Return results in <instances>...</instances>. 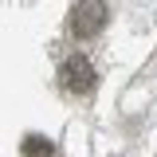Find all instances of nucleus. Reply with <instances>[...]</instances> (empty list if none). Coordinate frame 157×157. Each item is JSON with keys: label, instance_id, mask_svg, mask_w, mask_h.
<instances>
[{"label": "nucleus", "instance_id": "7ed1b4c3", "mask_svg": "<svg viewBox=\"0 0 157 157\" xmlns=\"http://www.w3.org/2000/svg\"><path fill=\"white\" fill-rule=\"evenodd\" d=\"M24 157H59V153H55V145L47 137L32 134V137H24Z\"/></svg>", "mask_w": 157, "mask_h": 157}, {"label": "nucleus", "instance_id": "f257e3e1", "mask_svg": "<svg viewBox=\"0 0 157 157\" xmlns=\"http://www.w3.org/2000/svg\"><path fill=\"white\" fill-rule=\"evenodd\" d=\"M59 90L67 98H90L94 94V86H98V71H94V63L86 55H67L63 63H59Z\"/></svg>", "mask_w": 157, "mask_h": 157}, {"label": "nucleus", "instance_id": "f03ea898", "mask_svg": "<svg viewBox=\"0 0 157 157\" xmlns=\"http://www.w3.org/2000/svg\"><path fill=\"white\" fill-rule=\"evenodd\" d=\"M106 20H110V8L102 0H78L67 12V32L75 39H90V36H98L106 28Z\"/></svg>", "mask_w": 157, "mask_h": 157}]
</instances>
